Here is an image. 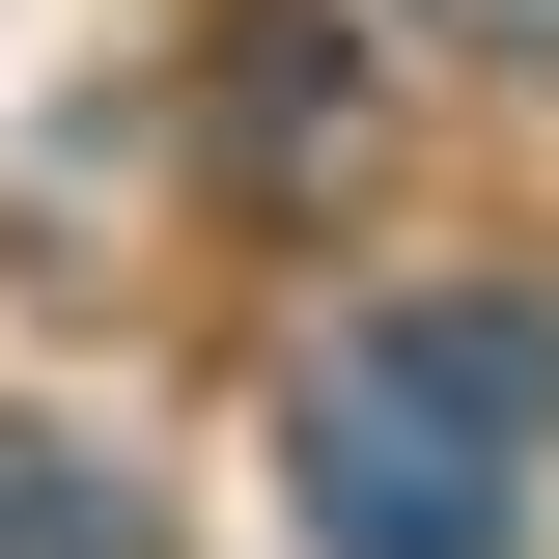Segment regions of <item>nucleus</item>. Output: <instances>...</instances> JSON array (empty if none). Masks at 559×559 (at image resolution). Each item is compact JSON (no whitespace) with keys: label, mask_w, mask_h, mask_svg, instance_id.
<instances>
[{"label":"nucleus","mask_w":559,"mask_h":559,"mask_svg":"<svg viewBox=\"0 0 559 559\" xmlns=\"http://www.w3.org/2000/svg\"><path fill=\"white\" fill-rule=\"evenodd\" d=\"M280 476H308L336 559H532V476H559V308H503V280L336 308L308 392H280Z\"/></svg>","instance_id":"obj_1"},{"label":"nucleus","mask_w":559,"mask_h":559,"mask_svg":"<svg viewBox=\"0 0 559 559\" xmlns=\"http://www.w3.org/2000/svg\"><path fill=\"white\" fill-rule=\"evenodd\" d=\"M336 28H280V0H252V28H224V168H280V197H308V168H336Z\"/></svg>","instance_id":"obj_2"},{"label":"nucleus","mask_w":559,"mask_h":559,"mask_svg":"<svg viewBox=\"0 0 559 559\" xmlns=\"http://www.w3.org/2000/svg\"><path fill=\"white\" fill-rule=\"evenodd\" d=\"M0 559H140V503L84 476V448H28V419H0Z\"/></svg>","instance_id":"obj_3"},{"label":"nucleus","mask_w":559,"mask_h":559,"mask_svg":"<svg viewBox=\"0 0 559 559\" xmlns=\"http://www.w3.org/2000/svg\"><path fill=\"white\" fill-rule=\"evenodd\" d=\"M419 28H448V57H559V0H419Z\"/></svg>","instance_id":"obj_4"}]
</instances>
